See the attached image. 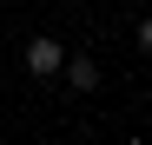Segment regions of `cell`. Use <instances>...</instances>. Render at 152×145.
<instances>
[{
  "instance_id": "obj_1",
  "label": "cell",
  "mask_w": 152,
  "mask_h": 145,
  "mask_svg": "<svg viewBox=\"0 0 152 145\" xmlns=\"http://www.w3.org/2000/svg\"><path fill=\"white\" fill-rule=\"evenodd\" d=\"M60 66H66V46H60V40H46V33L27 40V72H33V79H53Z\"/></svg>"
},
{
  "instance_id": "obj_2",
  "label": "cell",
  "mask_w": 152,
  "mask_h": 145,
  "mask_svg": "<svg viewBox=\"0 0 152 145\" xmlns=\"http://www.w3.org/2000/svg\"><path fill=\"white\" fill-rule=\"evenodd\" d=\"M60 72H66V86H73V92H93V86H99V59H93V53H73Z\"/></svg>"
},
{
  "instance_id": "obj_3",
  "label": "cell",
  "mask_w": 152,
  "mask_h": 145,
  "mask_svg": "<svg viewBox=\"0 0 152 145\" xmlns=\"http://www.w3.org/2000/svg\"><path fill=\"white\" fill-rule=\"evenodd\" d=\"M132 40H139V53H152V13L139 20V33H132Z\"/></svg>"
}]
</instances>
